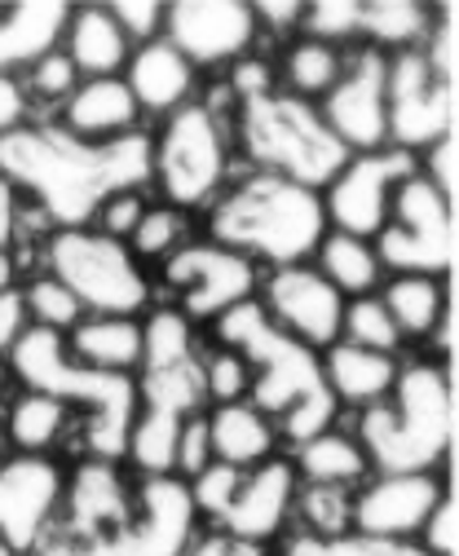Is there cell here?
Here are the masks:
<instances>
[{
	"label": "cell",
	"mask_w": 459,
	"mask_h": 556,
	"mask_svg": "<svg viewBox=\"0 0 459 556\" xmlns=\"http://www.w3.org/2000/svg\"><path fill=\"white\" fill-rule=\"evenodd\" d=\"M0 177L23 190L44 230L93 226L98 207L111 194L151 186V132L89 147L58 124L27 119L0 137Z\"/></svg>",
	"instance_id": "cell-1"
},
{
	"label": "cell",
	"mask_w": 459,
	"mask_h": 556,
	"mask_svg": "<svg viewBox=\"0 0 459 556\" xmlns=\"http://www.w3.org/2000/svg\"><path fill=\"white\" fill-rule=\"evenodd\" d=\"M208 235L217 248L247 256L252 265H305L327 235L322 199L275 173H247L230 181L208 207Z\"/></svg>",
	"instance_id": "cell-2"
},
{
	"label": "cell",
	"mask_w": 459,
	"mask_h": 556,
	"mask_svg": "<svg viewBox=\"0 0 459 556\" xmlns=\"http://www.w3.org/2000/svg\"><path fill=\"white\" fill-rule=\"evenodd\" d=\"M354 438L375 472H437L455 442L450 363H403L388 397L358 415Z\"/></svg>",
	"instance_id": "cell-3"
},
{
	"label": "cell",
	"mask_w": 459,
	"mask_h": 556,
	"mask_svg": "<svg viewBox=\"0 0 459 556\" xmlns=\"http://www.w3.org/2000/svg\"><path fill=\"white\" fill-rule=\"evenodd\" d=\"M10 376L23 389L49 393L67 406H89L85 410V451L93 459H115L124 464V442L138 420V380L133 376H102L80 367L67 354V340L27 327V336L10 354Z\"/></svg>",
	"instance_id": "cell-4"
},
{
	"label": "cell",
	"mask_w": 459,
	"mask_h": 556,
	"mask_svg": "<svg viewBox=\"0 0 459 556\" xmlns=\"http://www.w3.org/2000/svg\"><path fill=\"white\" fill-rule=\"evenodd\" d=\"M230 137L239 142L252 173H275L309 190H322L349 160V151L322 124L318 106L283 89L230 102Z\"/></svg>",
	"instance_id": "cell-5"
},
{
	"label": "cell",
	"mask_w": 459,
	"mask_h": 556,
	"mask_svg": "<svg viewBox=\"0 0 459 556\" xmlns=\"http://www.w3.org/2000/svg\"><path fill=\"white\" fill-rule=\"evenodd\" d=\"M230 115L221 102L194 98L190 106L164 115V124L151 132V186L160 190V203L177 213H200L226 186H230Z\"/></svg>",
	"instance_id": "cell-6"
},
{
	"label": "cell",
	"mask_w": 459,
	"mask_h": 556,
	"mask_svg": "<svg viewBox=\"0 0 459 556\" xmlns=\"http://www.w3.org/2000/svg\"><path fill=\"white\" fill-rule=\"evenodd\" d=\"M40 269L53 274L85 305V314L138 318L155 305V283L142 269V261L128 252V243L106 239L93 226L44 230Z\"/></svg>",
	"instance_id": "cell-7"
},
{
	"label": "cell",
	"mask_w": 459,
	"mask_h": 556,
	"mask_svg": "<svg viewBox=\"0 0 459 556\" xmlns=\"http://www.w3.org/2000/svg\"><path fill=\"white\" fill-rule=\"evenodd\" d=\"M213 327H217L221 350H234L252 367V393H247V402L256 410H266L270 420H279V415L296 397L322 389L318 354L305 350V344L292 340L288 331H279L256 301H243V305L226 309Z\"/></svg>",
	"instance_id": "cell-8"
},
{
	"label": "cell",
	"mask_w": 459,
	"mask_h": 556,
	"mask_svg": "<svg viewBox=\"0 0 459 556\" xmlns=\"http://www.w3.org/2000/svg\"><path fill=\"white\" fill-rule=\"evenodd\" d=\"M384 274H437L455 269V203L411 173L388 203V222L371 239Z\"/></svg>",
	"instance_id": "cell-9"
},
{
	"label": "cell",
	"mask_w": 459,
	"mask_h": 556,
	"mask_svg": "<svg viewBox=\"0 0 459 556\" xmlns=\"http://www.w3.org/2000/svg\"><path fill=\"white\" fill-rule=\"evenodd\" d=\"M164 288L173 296L168 305L200 327V323H217L226 309L243 301H256L260 265H252L230 248H217L213 239H190L164 261Z\"/></svg>",
	"instance_id": "cell-10"
},
{
	"label": "cell",
	"mask_w": 459,
	"mask_h": 556,
	"mask_svg": "<svg viewBox=\"0 0 459 556\" xmlns=\"http://www.w3.org/2000/svg\"><path fill=\"white\" fill-rule=\"evenodd\" d=\"M416 173V155L398 147H380L367 155H349L341 173L318 190L327 230H341L354 239H375L388 222V203L407 177Z\"/></svg>",
	"instance_id": "cell-11"
},
{
	"label": "cell",
	"mask_w": 459,
	"mask_h": 556,
	"mask_svg": "<svg viewBox=\"0 0 459 556\" xmlns=\"http://www.w3.org/2000/svg\"><path fill=\"white\" fill-rule=\"evenodd\" d=\"M67 468L53 455H0V547L10 556H36L58 526Z\"/></svg>",
	"instance_id": "cell-12"
},
{
	"label": "cell",
	"mask_w": 459,
	"mask_h": 556,
	"mask_svg": "<svg viewBox=\"0 0 459 556\" xmlns=\"http://www.w3.org/2000/svg\"><path fill=\"white\" fill-rule=\"evenodd\" d=\"M455 93L424 66L420 49L388 53L384 72V106H388V147H398L407 155L429 151L442 142L446 132H455Z\"/></svg>",
	"instance_id": "cell-13"
},
{
	"label": "cell",
	"mask_w": 459,
	"mask_h": 556,
	"mask_svg": "<svg viewBox=\"0 0 459 556\" xmlns=\"http://www.w3.org/2000/svg\"><path fill=\"white\" fill-rule=\"evenodd\" d=\"M256 305L266 309V318L279 331H288L292 340H301L314 354L332 350V344L341 340L345 296L327 283L309 261L305 265H279L270 274H260Z\"/></svg>",
	"instance_id": "cell-14"
},
{
	"label": "cell",
	"mask_w": 459,
	"mask_h": 556,
	"mask_svg": "<svg viewBox=\"0 0 459 556\" xmlns=\"http://www.w3.org/2000/svg\"><path fill=\"white\" fill-rule=\"evenodd\" d=\"M384 72H388V53L362 45L345 53V72L341 80L327 89L318 102L322 124L332 128V137L349 155H367L388 147V106H384Z\"/></svg>",
	"instance_id": "cell-15"
},
{
	"label": "cell",
	"mask_w": 459,
	"mask_h": 556,
	"mask_svg": "<svg viewBox=\"0 0 459 556\" xmlns=\"http://www.w3.org/2000/svg\"><path fill=\"white\" fill-rule=\"evenodd\" d=\"M194 72L204 66H230L252 58L260 27L252 18V5L243 0H177L164 5V31H160Z\"/></svg>",
	"instance_id": "cell-16"
},
{
	"label": "cell",
	"mask_w": 459,
	"mask_h": 556,
	"mask_svg": "<svg viewBox=\"0 0 459 556\" xmlns=\"http://www.w3.org/2000/svg\"><path fill=\"white\" fill-rule=\"evenodd\" d=\"M450 485L442 472H375L354 491L349 534L362 539H420L429 513Z\"/></svg>",
	"instance_id": "cell-17"
},
{
	"label": "cell",
	"mask_w": 459,
	"mask_h": 556,
	"mask_svg": "<svg viewBox=\"0 0 459 556\" xmlns=\"http://www.w3.org/2000/svg\"><path fill=\"white\" fill-rule=\"evenodd\" d=\"M133 495H138V485H128V477L115 459L89 455L67 472L53 530L67 534V539H80V543L111 539L119 526H128V517H133Z\"/></svg>",
	"instance_id": "cell-18"
},
{
	"label": "cell",
	"mask_w": 459,
	"mask_h": 556,
	"mask_svg": "<svg viewBox=\"0 0 459 556\" xmlns=\"http://www.w3.org/2000/svg\"><path fill=\"white\" fill-rule=\"evenodd\" d=\"M301 491V477L292 468V459L275 455L266 464H256L239 477V491L226 504V513L217 517V530L243 539V543H260L283 534V526L292 521V504Z\"/></svg>",
	"instance_id": "cell-19"
},
{
	"label": "cell",
	"mask_w": 459,
	"mask_h": 556,
	"mask_svg": "<svg viewBox=\"0 0 459 556\" xmlns=\"http://www.w3.org/2000/svg\"><path fill=\"white\" fill-rule=\"evenodd\" d=\"M58 124L67 137L76 142H89V147H106V142H119V137H133L142 132V111L128 93L124 76H106V80H80L76 93L58 106Z\"/></svg>",
	"instance_id": "cell-20"
},
{
	"label": "cell",
	"mask_w": 459,
	"mask_h": 556,
	"mask_svg": "<svg viewBox=\"0 0 459 556\" xmlns=\"http://www.w3.org/2000/svg\"><path fill=\"white\" fill-rule=\"evenodd\" d=\"M124 85H128V93H133L138 111L155 115V119H164V115H173V111H181V106H190L194 98H200L194 93L200 89V72H194L164 36L146 40V45H138L133 53H128Z\"/></svg>",
	"instance_id": "cell-21"
},
{
	"label": "cell",
	"mask_w": 459,
	"mask_h": 556,
	"mask_svg": "<svg viewBox=\"0 0 459 556\" xmlns=\"http://www.w3.org/2000/svg\"><path fill=\"white\" fill-rule=\"evenodd\" d=\"M72 5L62 0H18L0 10V76H23L31 62L53 53L67 31Z\"/></svg>",
	"instance_id": "cell-22"
},
{
	"label": "cell",
	"mask_w": 459,
	"mask_h": 556,
	"mask_svg": "<svg viewBox=\"0 0 459 556\" xmlns=\"http://www.w3.org/2000/svg\"><path fill=\"white\" fill-rule=\"evenodd\" d=\"M318 367H322V384L336 397V406L367 410V406L388 397L393 380H398V371H403V358L371 354V350H358V344L336 340L332 350L318 354Z\"/></svg>",
	"instance_id": "cell-23"
},
{
	"label": "cell",
	"mask_w": 459,
	"mask_h": 556,
	"mask_svg": "<svg viewBox=\"0 0 459 556\" xmlns=\"http://www.w3.org/2000/svg\"><path fill=\"white\" fill-rule=\"evenodd\" d=\"M204 425H208V446L217 464H230L239 472L256 468L279 455V429L266 410H256L252 402H226L204 410Z\"/></svg>",
	"instance_id": "cell-24"
},
{
	"label": "cell",
	"mask_w": 459,
	"mask_h": 556,
	"mask_svg": "<svg viewBox=\"0 0 459 556\" xmlns=\"http://www.w3.org/2000/svg\"><path fill=\"white\" fill-rule=\"evenodd\" d=\"M67 354L102 376H133L142 367V323L138 318H111V314H85L67 336Z\"/></svg>",
	"instance_id": "cell-25"
},
{
	"label": "cell",
	"mask_w": 459,
	"mask_h": 556,
	"mask_svg": "<svg viewBox=\"0 0 459 556\" xmlns=\"http://www.w3.org/2000/svg\"><path fill=\"white\" fill-rule=\"evenodd\" d=\"M375 296L388 309L403 344L433 340L442 318L455 309L450 305V278H437V274H384Z\"/></svg>",
	"instance_id": "cell-26"
},
{
	"label": "cell",
	"mask_w": 459,
	"mask_h": 556,
	"mask_svg": "<svg viewBox=\"0 0 459 556\" xmlns=\"http://www.w3.org/2000/svg\"><path fill=\"white\" fill-rule=\"evenodd\" d=\"M58 49L72 58L80 80L124 76V62L133 53V45L124 40V31L106 5H72V18H67V31H62Z\"/></svg>",
	"instance_id": "cell-27"
},
{
	"label": "cell",
	"mask_w": 459,
	"mask_h": 556,
	"mask_svg": "<svg viewBox=\"0 0 459 556\" xmlns=\"http://www.w3.org/2000/svg\"><path fill=\"white\" fill-rule=\"evenodd\" d=\"M292 468L305 485H336V491H358L371 477V464L354 433L327 429L301 446H292Z\"/></svg>",
	"instance_id": "cell-28"
},
{
	"label": "cell",
	"mask_w": 459,
	"mask_h": 556,
	"mask_svg": "<svg viewBox=\"0 0 459 556\" xmlns=\"http://www.w3.org/2000/svg\"><path fill=\"white\" fill-rule=\"evenodd\" d=\"M67 429H72V406L36 389H23L18 397H10L5 415H0L5 446H18V455H49Z\"/></svg>",
	"instance_id": "cell-29"
},
{
	"label": "cell",
	"mask_w": 459,
	"mask_h": 556,
	"mask_svg": "<svg viewBox=\"0 0 459 556\" xmlns=\"http://www.w3.org/2000/svg\"><path fill=\"white\" fill-rule=\"evenodd\" d=\"M314 256H318L314 269H318L345 301H354V296H375L380 283H384V265H380L371 239H354V235H341V230H327L322 243L314 248Z\"/></svg>",
	"instance_id": "cell-30"
},
{
	"label": "cell",
	"mask_w": 459,
	"mask_h": 556,
	"mask_svg": "<svg viewBox=\"0 0 459 556\" xmlns=\"http://www.w3.org/2000/svg\"><path fill=\"white\" fill-rule=\"evenodd\" d=\"M345 72V49L336 45H322V40H309V36H296L288 40L283 49V62H279V89L301 98V102H322L327 89H332Z\"/></svg>",
	"instance_id": "cell-31"
},
{
	"label": "cell",
	"mask_w": 459,
	"mask_h": 556,
	"mask_svg": "<svg viewBox=\"0 0 459 556\" xmlns=\"http://www.w3.org/2000/svg\"><path fill=\"white\" fill-rule=\"evenodd\" d=\"M433 18H437V10L420 5V0H362L358 36H367V45L380 53H407V49L424 45Z\"/></svg>",
	"instance_id": "cell-32"
},
{
	"label": "cell",
	"mask_w": 459,
	"mask_h": 556,
	"mask_svg": "<svg viewBox=\"0 0 459 556\" xmlns=\"http://www.w3.org/2000/svg\"><path fill=\"white\" fill-rule=\"evenodd\" d=\"M181 415L173 410H155V406H138V420L128 429L124 455L142 477H173L177 464V438H181Z\"/></svg>",
	"instance_id": "cell-33"
},
{
	"label": "cell",
	"mask_w": 459,
	"mask_h": 556,
	"mask_svg": "<svg viewBox=\"0 0 459 556\" xmlns=\"http://www.w3.org/2000/svg\"><path fill=\"white\" fill-rule=\"evenodd\" d=\"M349 508H354V491H336V485H305L296 491V521H301V534L309 539H322V543H336L349 534Z\"/></svg>",
	"instance_id": "cell-34"
},
{
	"label": "cell",
	"mask_w": 459,
	"mask_h": 556,
	"mask_svg": "<svg viewBox=\"0 0 459 556\" xmlns=\"http://www.w3.org/2000/svg\"><path fill=\"white\" fill-rule=\"evenodd\" d=\"M341 340L345 344H358V350H371V354H388V358L403 354V336H398V327H393L388 309L380 305V296H354V301H345Z\"/></svg>",
	"instance_id": "cell-35"
},
{
	"label": "cell",
	"mask_w": 459,
	"mask_h": 556,
	"mask_svg": "<svg viewBox=\"0 0 459 556\" xmlns=\"http://www.w3.org/2000/svg\"><path fill=\"white\" fill-rule=\"evenodd\" d=\"M186 243H190V217L177 213V207H168V203H146L138 230L128 235V252H133L138 261H160V265Z\"/></svg>",
	"instance_id": "cell-36"
},
{
	"label": "cell",
	"mask_w": 459,
	"mask_h": 556,
	"mask_svg": "<svg viewBox=\"0 0 459 556\" xmlns=\"http://www.w3.org/2000/svg\"><path fill=\"white\" fill-rule=\"evenodd\" d=\"M23 305H27V318L31 327L40 331H53V336H67L80 318H85V305L58 283L53 274H36L31 283L23 288Z\"/></svg>",
	"instance_id": "cell-37"
},
{
	"label": "cell",
	"mask_w": 459,
	"mask_h": 556,
	"mask_svg": "<svg viewBox=\"0 0 459 556\" xmlns=\"http://www.w3.org/2000/svg\"><path fill=\"white\" fill-rule=\"evenodd\" d=\"M18 80H23V93H27V102H31V106L40 102V106H53V111H58L62 102H67V98L76 93L80 72L72 66V58H67V53L53 49V53H44L40 62H31Z\"/></svg>",
	"instance_id": "cell-38"
},
{
	"label": "cell",
	"mask_w": 459,
	"mask_h": 556,
	"mask_svg": "<svg viewBox=\"0 0 459 556\" xmlns=\"http://www.w3.org/2000/svg\"><path fill=\"white\" fill-rule=\"evenodd\" d=\"M362 27V0H314L301 10V36L345 49Z\"/></svg>",
	"instance_id": "cell-39"
},
{
	"label": "cell",
	"mask_w": 459,
	"mask_h": 556,
	"mask_svg": "<svg viewBox=\"0 0 459 556\" xmlns=\"http://www.w3.org/2000/svg\"><path fill=\"white\" fill-rule=\"evenodd\" d=\"M336 415H341V406H336V397L327 393V384H322L318 393L296 397V402L279 415V420H275L279 442L301 446V442H309V438H318V433H327V429H336Z\"/></svg>",
	"instance_id": "cell-40"
},
{
	"label": "cell",
	"mask_w": 459,
	"mask_h": 556,
	"mask_svg": "<svg viewBox=\"0 0 459 556\" xmlns=\"http://www.w3.org/2000/svg\"><path fill=\"white\" fill-rule=\"evenodd\" d=\"M204 393L208 406H226V402H247L252 393V367L234 354V350H217L204 354Z\"/></svg>",
	"instance_id": "cell-41"
},
{
	"label": "cell",
	"mask_w": 459,
	"mask_h": 556,
	"mask_svg": "<svg viewBox=\"0 0 459 556\" xmlns=\"http://www.w3.org/2000/svg\"><path fill=\"white\" fill-rule=\"evenodd\" d=\"M420 58L433 72V80H442L446 89H459V27H455V10H437L424 45H420Z\"/></svg>",
	"instance_id": "cell-42"
},
{
	"label": "cell",
	"mask_w": 459,
	"mask_h": 556,
	"mask_svg": "<svg viewBox=\"0 0 459 556\" xmlns=\"http://www.w3.org/2000/svg\"><path fill=\"white\" fill-rule=\"evenodd\" d=\"M239 468H230V464H208L200 477H190L186 485H190V500H194V513L200 517H208V521H217L221 513H226V504L234 500V491H239Z\"/></svg>",
	"instance_id": "cell-43"
},
{
	"label": "cell",
	"mask_w": 459,
	"mask_h": 556,
	"mask_svg": "<svg viewBox=\"0 0 459 556\" xmlns=\"http://www.w3.org/2000/svg\"><path fill=\"white\" fill-rule=\"evenodd\" d=\"M416 173H420L442 199L455 203V194H459V132H446L442 142H433L429 151H420V155H416Z\"/></svg>",
	"instance_id": "cell-44"
},
{
	"label": "cell",
	"mask_w": 459,
	"mask_h": 556,
	"mask_svg": "<svg viewBox=\"0 0 459 556\" xmlns=\"http://www.w3.org/2000/svg\"><path fill=\"white\" fill-rule=\"evenodd\" d=\"M146 203H151L146 190H119V194H111V199L98 207L93 230L106 235V239L128 243V235L138 230V222H142V213H146Z\"/></svg>",
	"instance_id": "cell-45"
},
{
	"label": "cell",
	"mask_w": 459,
	"mask_h": 556,
	"mask_svg": "<svg viewBox=\"0 0 459 556\" xmlns=\"http://www.w3.org/2000/svg\"><path fill=\"white\" fill-rule=\"evenodd\" d=\"M111 10V18L119 23V31H124V40L128 45H146V40H160V31H164V5L160 0H115V5H106Z\"/></svg>",
	"instance_id": "cell-46"
},
{
	"label": "cell",
	"mask_w": 459,
	"mask_h": 556,
	"mask_svg": "<svg viewBox=\"0 0 459 556\" xmlns=\"http://www.w3.org/2000/svg\"><path fill=\"white\" fill-rule=\"evenodd\" d=\"M208 464H213L208 425H204V415H190V420L181 425V438H177V464H173V477L190 481V477H200Z\"/></svg>",
	"instance_id": "cell-47"
},
{
	"label": "cell",
	"mask_w": 459,
	"mask_h": 556,
	"mask_svg": "<svg viewBox=\"0 0 459 556\" xmlns=\"http://www.w3.org/2000/svg\"><path fill=\"white\" fill-rule=\"evenodd\" d=\"M420 539H424L420 547H424L429 556H455V552H459V504H455V491H446L442 504L429 513Z\"/></svg>",
	"instance_id": "cell-48"
},
{
	"label": "cell",
	"mask_w": 459,
	"mask_h": 556,
	"mask_svg": "<svg viewBox=\"0 0 459 556\" xmlns=\"http://www.w3.org/2000/svg\"><path fill=\"white\" fill-rule=\"evenodd\" d=\"M327 556H429L416 539H362L345 534L336 543H327Z\"/></svg>",
	"instance_id": "cell-49"
},
{
	"label": "cell",
	"mask_w": 459,
	"mask_h": 556,
	"mask_svg": "<svg viewBox=\"0 0 459 556\" xmlns=\"http://www.w3.org/2000/svg\"><path fill=\"white\" fill-rule=\"evenodd\" d=\"M23 226H27V199L10 177H0V252H14Z\"/></svg>",
	"instance_id": "cell-50"
},
{
	"label": "cell",
	"mask_w": 459,
	"mask_h": 556,
	"mask_svg": "<svg viewBox=\"0 0 459 556\" xmlns=\"http://www.w3.org/2000/svg\"><path fill=\"white\" fill-rule=\"evenodd\" d=\"M31 318H27V305H23V288L14 292H0V358L14 354V344L27 336Z\"/></svg>",
	"instance_id": "cell-51"
},
{
	"label": "cell",
	"mask_w": 459,
	"mask_h": 556,
	"mask_svg": "<svg viewBox=\"0 0 459 556\" xmlns=\"http://www.w3.org/2000/svg\"><path fill=\"white\" fill-rule=\"evenodd\" d=\"M186 556H270V552L260 543H243V539H234L226 530H213V534H194Z\"/></svg>",
	"instance_id": "cell-52"
},
{
	"label": "cell",
	"mask_w": 459,
	"mask_h": 556,
	"mask_svg": "<svg viewBox=\"0 0 459 556\" xmlns=\"http://www.w3.org/2000/svg\"><path fill=\"white\" fill-rule=\"evenodd\" d=\"M301 0H266V5H252V18L260 31H275V36H288V31H301Z\"/></svg>",
	"instance_id": "cell-53"
},
{
	"label": "cell",
	"mask_w": 459,
	"mask_h": 556,
	"mask_svg": "<svg viewBox=\"0 0 459 556\" xmlns=\"http://www.w3.org/2000/svg\"><path fill=\"white\" fill-rule=\"evenodd\" d=\"M31 119V102L23 93V80L18 76H0V137L23 128Z\"/></svg>",
	"instance_id": "cell-54"
},
{
	"label": "cell",
	"mask_w": 459,
	"mask_h": 556,
	"mask_svg": "<svg viewBox=\"0 0 459 556\" xmlns=\"http://www.w3.org/2000/svg\"><path fill=\"white\" fill-rule=\"evenodd\" d=\"M283 556H327V543L322 539H309V534H292Z\"/></svg>",
	"instance_id": "cell-55"
},
{
	"label": "cell",
	"mask_w": 459,
	"mask_h": 556,
	"mask_svg": "<svg viewBox=\"0 0 459 556\" xmlns=\"http://www.w3.org/2000/svg\"><path fill=\"white\" fill-rule=\"evenodd\" d=\"M14 288H18V256L0 252V292H14Z\"/></svg>",
	"instance_id": "cell-56"
},
{
	"label": "cell",
	"mask_w": 459,
	"mask_h": 556,
	"mask_svg": "<svg viewBox=\"0 0 459 556\" xmlns=\"http://www.w3.org/2000/svg\"><path fill=\"white\" fill-rule=\"evenodd\" d=\"M0 455H5V433H0Z\"/></svg>",
	"instance_id": "cell-57"
},
{
	"label": "cell",
	"mask_w": 459,
	"mask_h": 556,
	"mask_svg": "<svg viewBox=\"0 0 459 556\" xmlns=\"http://www.w3.org/2000/svg\"><path fill=\"white\" fill-rule=\"evenodd\" d=\"M0 556H10V552H5V547H0Z\"/></svg>",
	"instance_id": "cell-58"
}]
</instances>
